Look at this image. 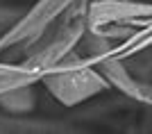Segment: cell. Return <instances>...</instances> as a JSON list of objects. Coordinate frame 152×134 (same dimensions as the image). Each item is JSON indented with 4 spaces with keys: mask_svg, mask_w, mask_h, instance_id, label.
<instances>
[{
    "mask_svg": "<svg viewBox=\"0 0 152 134\" xmlns=\"http://www.w3.org/2000/svg\"><path fill=\"white\" fill-rule=\"evenodd\" d=\"M86 9H89V0H77L37 43H32L23 52L25 59L20 64L32 70H39L43 75L50 68H55L59 62H64L68 55H73L89 30Z\"/></svg>",
    "mask_w": 152,
    "mask_h": 134,
    "instance_id": "1",
    "label": "cell"
},
{
    "mask_svg": "<svg viewBox=\"0 0 152 134\" xmlns=\"http://www.w3.org/2000/svg\"><path fill=\"white\" fill-rule=\"evenodd\" d=\"M41 84L64 107H77L102 91L111 89L98 66L80 52L68 55L55 68L43 73Z\"/></svg>",
    "mask_w": 152,
    "mask_h": 134,
    "instance_id": "2",
    "label": "cell"
},
{
    "mask_svg": "<svg viewBox=\"0 0 152 134\" xmlns=\"http://www.w3.org/2000/svg\"><path fill=\"white\" fill-rule=\"evenodd\" d=\"M77 0H37L9 30H5V32L0 34V55L12 50V48H20V50L25 52Z\"/></svg>",
    "mask_w": 152,
    "mask_h": 134,
    "instance_id": "3",
    "label": "cell"
},
{
    "mask_svg": "<svg viewBox=\"0 0 152 134\" xmlns=\"http://www.w3.org/2000/svg\"><path fill=\"white\" fill-rule=\"evenodd\" d=\"M152 21V2L141 0H89L86 25L98 32L107 25H132L141 27Z\"/></svg>",
    "mask_w": 152,
    "mask_h": 134,
    "instance_id": "4",
    "label": "cell"
},
{
    "mask_svg": "<svg viewBox=\"0 0 152 134\" xmlns=\"http://www.w3.org/2000/svg\"><path fill=\"white\" fill-rule=\"evenodd\" d=\"M41 77L43 75L39 70H32L23 64L14 73H0V96L12 93L16 89H23V86H30V84H41Z\"/></svg>",
    "mask_w": 152,
    "mask_h": 134,
    "instance_id": "5",
    "label": "cell"
},
{
    "mask_svg": "<svg viewBox=\"0 0 152 134\" xmlns=\"http://www.w3.org/2000/svg\"><path fill=\"white\" fill-rule=\"evenodd\" d=\"M20 68V62L14 64V62H0V73H14V70Z\"/></svg>",
    "mask_w": 152,
    "mask_h": 134,
    "instance_id": "6",
    "label": "cell"
}]
</instances>
